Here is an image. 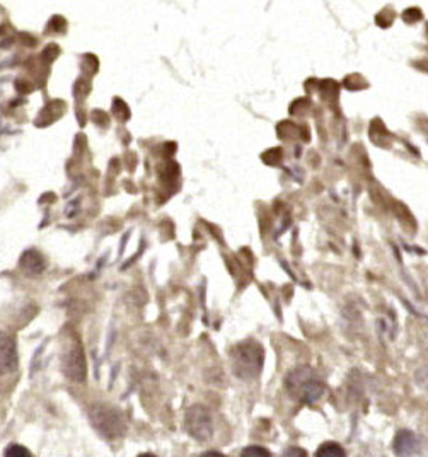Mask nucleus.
Listing matches in <instances>:
<instances>
[{
	"label": "nucleus",
	"instance_id": "1",
	"mask_svg": "<svg viewBox=\"0 0 428 457\" xmlns=\"http://www.w3.org/2000/svg\"><path fill=\"white\" fill-rule=\"evenodd\" d=\"M230 360H232V370L236 377L242 380H251L260 376L261 369H263L264 352L260 343L244 342L234 346Z\"/></svg>",
	"mask_w": 428,
	"mask_h": 457
},
{
	"label": "nucleus",
	"instance_id": "2",
	"mask_svg": "<svg viewBox=\"0 0 428 457\" xmlns=\"http://www.w3.org/2000/svg\"><path fill=\"white\" fill-rule=\"evenodd\" d=\"M62 370L70 380H75V383H82V380H86L87 376L86 355H84V348H82L81 342H79L75 333L70 335L69 338L65 339V343H63Z\"/></svg>",
	"mask_w": 428,
	"mask_h": 457
},
{
	"label": "nucleus",
	"instance_id": "3",
	"mask_svg": "<svg viewBox=\"0 0 428 457\" xmlns=\"http://www.w3.org/2000/svg\"><path fill=\"white\" fill-rule=\"evenodd\" d=\"M90 422L96 426L97 432L106 439H118L125 433V423L121 420L118 411L108 405H96L89 410Z\"/></svg>",
	"mask_w": 428,
	"mask_h": 457
},
{
	"label": "nucleus",
	"instance_id": "4",
	"mask_svg": "<svg viewBox=\"0 0 428 457\" xmlns=\"http://www.w3.org/2000/svg\"><path fill=\"white\" fill-rule=\"evenodd\" d=\"M184 428L193 439L205 442L212 437V417L210 411L205 406L196 405L191 406L187 411V417H184Z\"/></svg>",
	"mask_w": 428,
	"mask_h": 457
},
{
	"label": "nucleus",
	"instance_id": "5",
	"mask_svg": "<svg viewBox=\"0 0 428 457\" xmlns=\"http://www.w3.org/2000/svg\"><path fill=\"white\" fill-rule=\"evenodd\" d=\"M19 358L16 342L6 331H0V376L14 372L17 369Z\"/></svg>",
	"mask_w": 428,
	"mask_h": 457
},
{
	"label": "nucleus",
	"instance_id": "6",
	"mask_svg": "<svg viewBox=\"0 0 428 457\" xmlns=\"http://www.w3.org/2000/svg\"><path fill=\"white\" fill-rule=\"evenodd\" d=\"M19 268L24 271L28 277H38L47 270V259L36 249H28L22 252L21 259H19Z\"/></svg>",
	"mask_w": 428,
	"mask_h": 457
},
{
	"label": "nucleus",
	"instance_id": "7",
	"mask_svg": "<svg viewBox=\"0 0 428 457\" xmlns=\"http://www.w3.org/2000/svg\"><path fill=\"white\" fill-rule=\"evenodd\" d=\"M393 447L397 457H411L420 451V440L410 430H401L394 439Z\"/></svg>",
	"mask_w": 428,
	"mask_h": 457
},
{
	"label": "nucleus",
	"instance_id": "8",
	"mask_svg": "<svg viewBox=\"0 0 428 457\" xmlns=\"http://www.w3.org/2000/svg\"><path fill=\"white\" fill-rule=\"evenodd\" d=\"M324 389H326L324 384H321L319 380H316L314 377H309V379L299 387L297 394L295 396H301L306 403H310V405H312V403L319 401L321 396L324 394Z\"/></svg>",
	"mask_w": 428,
	"mask_h": 457
},
{
	"label": "nucleus",
	"instance_id": "9",
	"mask_svg": "<svg viewBox=\"0 0 428 457\" xmlns=\"http://www.w3.org/2000/svg\"><path fill=\"white\" fill-rule=\"evenodd\" d=\"M316 457H347V452L336 442H324L316 451Z\"/></svg>",
	"mask_w": 428,
	"mask_h": 457
},
{
	"label": "nucleus",
	"instance_id": "10",
	"mask_svg": "<svg viewBox=\"0 0 428 457\" xmlns=\"http://www.w3.org/2000/svg\"><path fill=\"white\" fill-rule=\"evenodd\" d=\"M3 457H33V454L28 451V449L22 447V445L13 444L6 449V454H3Z\"/></svg>",
	"mask_w": 428,
	"mask_h": 457
},
{
	"label": "nucleus",
	"instance_id": "11",
	"mask_svg": "<svg viewBox=\"0 0 428 457\" xmlns=\"http://www.w3.org/2000/svg\"><path fill=\"white\" fill-rule=\"evenodd\" d=\"M241 457H271V454L268 449L260 447V445H251V447H246L242 451Z\"/></svg>",
	"mask_w": 428,
	"mask_h": 457
},
{
	"label": "nucleus",
	"instance_id": "12",
	"mask_svg": "<svg viewBox=\"0 0 428 457\" xmlns=\"http://www.w3.org/2000/svg\"><path fill=\"white\" fill-rule=\"evenodd\" d=\"M403 17H404V21H406V22H416L418 19H422V10L415 9V7H413V9H408L406 13L403 14Z\"/></svg>",
	"mask_w": 428,
	"mask_h": 457
},
{
	"label": "nucleus",
	"instance_id": "13",
	"mask_svg": "<svg viewBox=\"0 0 428 457\" xmlns=\"http://www.w3.org/2000/svg\"><path fill=\"white\" fill-rule=\"evenodd\" d=\"M282 457H308V452L301 447H290L283 452Z\"/></svg>",
	"mask_w": 428,
	"mask_h": 457
},
{
	"label": "nucleus",
	"instance_id": "14",
	"mask_svg": "<svg viewBox=\"0 0 428 457\" xmlns=\"http://www.w3.org/2000/svg\"><path fill=\"white\" fill-rule=\"evenodd\" d=\"M121 108H123V109H127V106H125V104H123V101H121V99H116V101H115V103H113V111H115V113H116V115H120V111H121ZM128 115H130V111H125V115H123V118H125V120H127V118H128Z\"/></svg>",
	"mask_w": 428,
	"mask_h": 457
},
{
	"label": "nucleus",
	"instance_id": "15",
	"mask_svg": "<svg viewBox=\"0 0 428 457\" xmlns=\"http://www.w3.org/2000/svg\"><path fill=\"white\" fill-rule=\"evenodd\" d=\"M56 55H58V47H55V45H50V47L47 48V51H45V58L47 60H53Z\"/></svg>",
	"mask_w": 428,
	"mask_h": 457
},
{
	"label": "nucleus",
	"instance_id": "16",
	"mask_svg": "<svg viewBox=\"0 0 428 457\" xmlns=\"http://www.w3.org/2000/svg\"><path fill=\"white\" fill-rule=\"evenodd\" d=\"M200 457H225L221 452H215V451H210V452H205V454H202Z\"/></svg>",
	"mask_w": 428,
	"mask_h": 457
},
{
	"label": "nucleus",
	"instance_id": "17",
	"mask_svg": "<svg viewBox=\"0 0 428 457\" xmlns=\"http://www.w3.org/2000/svg\"><path fill=\"white\" fill-rule=\"evenodd\" d=\"M138 457H155L154 454H140Z\"/></svg>",
	"mask_w": 428,
	"mask_h": 457
}]
</instances>
